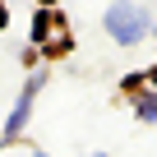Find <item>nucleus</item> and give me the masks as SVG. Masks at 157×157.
<instances>
[{
  "mask_svg": "<svg viewBox=\"0 0 157 157\" xmlns=\"http://www.w3.org/2000/svg\"><path fill=\"white\" fill-rule=\"evenodd\" d=\"M106 28H111V37L116 42H139L143 33H148V19H143V10H125V5H111L106 10Z\"/></svg>",
  "mask_w": 157,
  "mask_h": 157,
  "instance_id": "1",
  "label": "nucleus"
},
{
  "mask_svg": "<svg viewBox=\"0 0 157 157\" xmlns=\"http://www.w3.org/2000/svg\"><path fill=\"white\" fill-rule=\"evenodd\" d=\"M42 78H46V74H33V78H28V88L19 93V102H14V116H10V125H5V143H10L19 129H23V120H28V111H33V97H37V88H42Z\"/></svg>",
  "mask_w": 157,
  "mask_h": 157,
  "instance_id": "2",
  "label": "nucleus"
},
{
  "mask_svg": "<svg viewBox=\"0 0 157 157\" xmlns=\"http://www.w3.org/2000/svg\"><path fill=\"white\" fill-rule=\"evenodd\" d=\"M139 116H143V120H157V97H143V102H139Z\"/></svg>",
  "mask_w": 157,
  "mask_h": 157,
  "instance_id": "3",
  "label": "nucleus"
},
{
  "mask_svg": "<svg viewBox=\"0 0 157 157\" xmlns=\"http://www.w3.org/2000/svg\"><path fill=\"white\" fill-rule=\"evenodd\" d=\"M0 23H5V10H0Z\"/></svg>",
  "mask_w": 157,
  "mask_h": 157,
  "instance_id": "4",
  "label": "nucleus"
},
{
  "mask_svg": "<svg viewBox=\"0 0 157 157\" xmlns=\"http://www.w3.org/2000/svg\"><path fill=\"white\" fill-rule=\"evenodd\" d=\"M37 157H51V152H37Z\"/></svg>",
  "mask_w": 157,
  "mask_h": 157,
  "instance_id": "5",
  "label": "nucleus"
}]
</instances>
